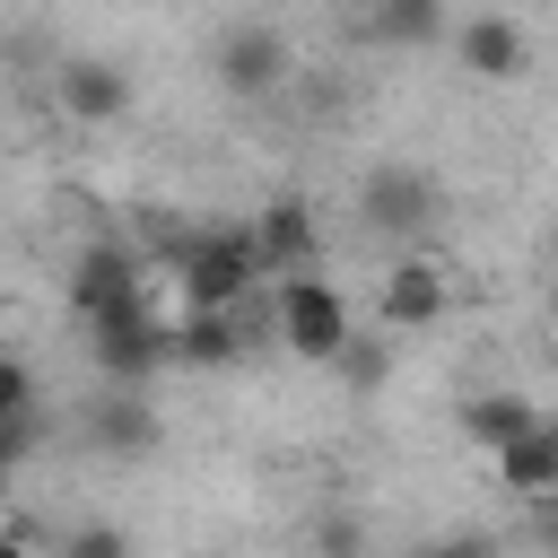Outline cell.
<instances>
[{"label": "cell", "mask_w": 558, "mask_h": 558, "mask_svg": "<svg viewBox=\"0 0 558 558\" xmlns=\"http://www.w3.org/2000/svg\"><path fill=\"white\" fill-rule=\"evenodd\" d=\"M174 288L183 305H244L262 288V253H253V227H209L174 253Z\"/></svg>", "instance_id": "cell-1"}, {"label": "cell", "mask_w": 558, "mask_h": 558, "mask_svg": "<svg viewBox=\"0 0 558 558\" xmlns=\"http://www.w3.org/2000/svg\"><path fill=\"white\" fill-rule=\"evenodd\" d=\"M340 340H349V296L331 279H314V262L305 270H279V349L305 357V366H323Z\"/></svg>", "instance_id": "cell-2"}, {"label": "cell", "mask_w": 558, "mask_h": 558, "mask_svg": "<svg viewBox=\"0 0 558 558\" xmlns=\"http://www.w3.org/2000/svg\"><path fill=\"white\" fill-rule=\"evenodd\" d=\"M87 340H96V375H105V384H148L157 366H174V357H166V323L148 314V296L105 305V314L87 323Z\"/></svg>", "instance_id": "cell-3"}, {"label": "cell", "mask_w": 558, "mask_h": 558, "mask_svg": "<svg viewBox=\"0 0 558 558\" xmlns=\"http://www.w3.org/2000/svg\"><path fill=\"white\" fill-rule=\"evenodd\" d=\"M209 70H218V87L235 96V105H262V96H279L288 87V35L279 26H262V17H244V26H227L218 35V52H209Z\"/></svg>", "instance_id": "cell-4"}, {"label": "cell", "mask_w": 558, "mask_h": 558, "mask_svg": "<svg viewBox=\"0 0 558 558\" xmlns=\"http://www.w3.org/2000/svg\"><path fill=\"white\" fill-rule=\"evenodd\" d=\"M436 174L427 166H375L366 183H357V218L375 227V235H392V244H418L427 227H436Z\"/></svg>", "instance_id": "cell-5"}, {"label": "cell", "mask_w": 558, "mask_h": 558, "mask_svg": "<svg viewBox=\"0 0 558 558\" xmlns=\"http://www.w3.org/2000/svg\"><path fill=\"white\" fill-rule=\"evenodd\" d=\"M131 296H148L140 253H131L122 235H96V244L70 262V314H78V323H96L105 305H131Z\"/></svg>", "instance_id": "cell-6"}, {"label": "cell", "mask_w": 558, "mask_h": 558, "mask_svg": "<svg viewBox=\"0 0 558 558\" xmlns=\"http://www.w3.org/2000/svg\"><path fill=\"white\" fill-rule=\"evenodd\" d=\"M52 105H61L70 122H122V113H131V70L105 61V52H70V61L52 70Z\"/></svg>", "instance_id": "cell-7"}, {"label": "cell", "mask_w": 558, "mask_h": 558, "mask_svg": "<svg viewBox=\"0 0 558 558\" xmlns=\"http://www.w3.org/2000/svg\"><path fill=\"white\" fill-rule=\"evenodd\" d=\"M453 52H462V70H471V78H488V87H506V78H523V70H532L523 26H514V17H497V9L462 17V26H453Z\"/></svg>", "instance_id": "cell-8"}, {"label": "cell", "mask_w": 558, "mask_h": 558, "mask_svg": "<svg viewBox=\"0 0 558 558\" xmlns=\"http://www.w3.org/2000/svg\"><path fill=\"white\" fill-rule=\"evenodd\" d=\"M253 253H262V279L305 270V262H314V201H305V192L262 201V218H253Z\"/></svg>", "instance_id": "cell-9"}, {"label": "cell", "mask_w": 558, "mask_h": 558, "mask_svg": "<svg viewBox=\"0 0 558 558\" xmlns=\"http://www.w3.org/2000/svg\"><path fill=\"white\" fill-rule=\"evenodd\" d=\"M445 305H453V279L436 270V262H392L384 270V323L392 331H427V323H445Z\"/></svg>", "instance_id": "cell-10"}, {"label": "cell", "mask_w": 558, "mask_h": 558, "mask_svg": "<svg viewBox=\"0 0 558 558\" xmlns=\"http://www.w3.org/2000/svg\"><path fill=\"white\" fill-rule=\"evenodd\" d=\"M166 357L174 366H235L244 357L235 305H183V323H166Z\"/></svg>", "instance_id": "cell-11"}, {"label": "cell", "mask_w": 558, "mask_h": 558, "mask_svg": "<svg viewBox=\"0 0 558 558\" xmlns=\"http://www.w3.org/2000/svg\"><path fill=\"white\" fill-rule=\"evenodd\" d=\"M488 462H497V488H514V497H532V506H541V497L558 488V418L541 410V418H532L523 436H506Z\"/></svg>", "instance_id": "cell-12"}, {"label": "cell", "mask_w": 558, "mask_h": 558, "mask_svg": "<svg viewBox=\"0 0 558 558\" xmlns=\"http://www.w3.org/2000/svg\"><path fill=\"white\" fill-rule=\"evenodd\" d=\"M87 436H96L105 453H148V445H157V410L140 401V384H113V392L87 410Z\"/></svg>", "instance_id": "cell-13"}, {"label": "cell", "mask_w": 558, "mask_h": 558, "mask_svg": "<svg viewBox=\"0 0 558 558\" xmlns=\"http://www.w3.org/2000/svg\"><path fill=\"white\" fill-rule=\"evenodd\" d=\"M532 418H541V401H532V392H471V401H462V436H471L480 453H497V445H506V436H523Z\"/></svg>", "instance_id": "cell-14"}, {"label": "cell", "mask_w": 558, "mask_h": 558, "mask_svg": "<svg viewBox=\"0 0 558 558\" xmlns=\"http://www.w3.org/2000/svg\"><path fill=\"white\" fill-rule=\"evenodd\" d=\"M357 17H366V35H375V44H401V52L445 35V0H366Z\"/></svg>", "instance_id": "cell-15"}, {"label": "cell", "mask_w": 558, "mask_h": 558, "mask_svg": "<svg viewBox=\"0 0 558 558\" xmlns=\"http://www.w3.org/2000/svg\"><path fill=\"white\" fill-rule=\"evenodd\" d=\"M323 366H340V375H349L357 392H375V384H384V349H375V340H357V331H349V340H340V349H331Z\"/></svg>", "instance_id": "cell-16"}, {"label": "cell", "mask_w": 558, "mask_h": 558, "mask_svg": "<svg viewBox=\"0 0 558 558\" xmlns=\"http://www.w3.org/2000/svg\"><path fill=\"white\" fill-rule=\"evenodd\" d=\"M17 410H35V366L0 349V418H17Z\"/></svg>", "instance_id": "cell-17"}, {"label": "cell", "mask_w": 558, "mask_h": 558, "mask_svg": "<svg viewBox=\"0 0 558 558\" xmlns=\"http://www.w3.org/2000/svg\"><path fill=\"white\" fill-rule=\"evenodd\" d=\"M44 445V427H35V410H17V418H0V471H17L26 453Z\"/></svg>", "instance_id": "cell-18"}, {"label": "cell", "mask_w": 558, "mask_h": 558, "mask_svg": "<svg viewBox=\"0 0 558 558\" xmlns=\"http://www.w3.org/2000/svg\"><path fill=\"white\" fill-rule=\"evenodd\" d=\"M122 549H131V541H122L113 523H78V532H70V558H122Z\"/></svg>", "instance_id": "cell-19"}, {"label": "cell", "mask_w": 558, "mask_h": 558, "mask_svg": "<svg viewBox=\"0 0 558 558\" xmlns=\"http://www.w3.org/2000/svg\"><path fill=\"white\" fill-rule=\"evenodd\" d=\"M0 497H9V471H0Z\"/></svg>", "instance_id": "cell-20"}]
</instances>
